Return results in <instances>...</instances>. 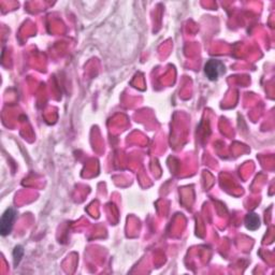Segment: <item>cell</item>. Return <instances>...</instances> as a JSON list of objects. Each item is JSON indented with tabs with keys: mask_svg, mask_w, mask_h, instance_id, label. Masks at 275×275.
Here are the masks:
<instances>
[{
	"mask_svg": "<svg viewBox=\"0 0 275 275\" xmlns=\"http://www.w3.org/2000/svg\"><path fill=\"white\" fill-rule=\"evenodd\" d=\"M15 218H16V213L13 209H8L7 211L3 213L1 217V222H0V231H1V234L3 236L11 233Z\"/></svg>",
	"mask_w": 275,
	"mask_h": 275,
	"instance_id": "1",
	"label": "cell"
},
{
	"mask_svg": "<svg viewBox=\"0 0 275 275\" xmlns=\"http://www.w3.org/2000/svg\"><path fill=\"white\" fill-rule=\"evenodd\" d=\"M206 74L211 81L217 80L220 74L225 71L224 64L219 61H209L206 64Z\"/></svg>",
	"mask_w": 275,
	"mask_h": 275,
	"instance_id": "2",
	"label": "cell"
},
{
	"mask_svg": "<svg viewBox=\"0 0 275 275\" xmlns=\"http://www.w3.org/2000/svg\"><path fill=\"white\" fill-rule=\"evenodd\" d=\"M245 224H246L247 229L256 230L260 226V219H259V217H258V215H256L254 213H251L246 216Z\"/></svg>",
	"mask_w": 275,
	"mask_h": 275,
	"instance_id": "3",
	"label": "cell"
}]
</instances>
